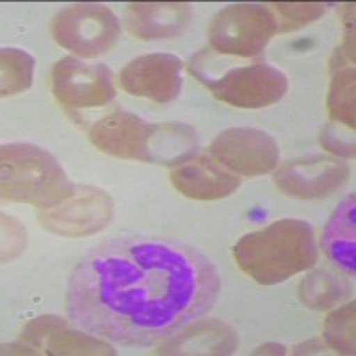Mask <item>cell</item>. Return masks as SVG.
I'll list each match as a JSON object with an SVG mask.
<instances>
[{
    "label": "cell",
    "instance_id": "9c48e42d",
    "mask_svg": "<svg viewBox=\"0 0 356 356\" xmlns=\"http://www.w3.org/2000/svg\"><path fill=\"white\" fill-rule=\"evenodd\" d=\"M113 214V200L106 191L81 187L59 205L43 209L38 218L52 234L61 237H86L104 230Z\"/></svg>",
    "mask_w": 356,
    "mask_h": 356
},
{
    "label": "cell",
    "instance_id": "8992f818",
    "mask_svg": "<svg viewBox=\"0 0 356 356\" xmlns=\"http://www.w3.org/2000/svg\"><path fill=\"white\" fill-rule=\"evenodd\" d=\"M120 20L104 4H72L50 22L52 38L81 57L109 52L120 38Z\"/></svg>",
    "mask_w": 356,
    "mask_h": 356
},
{
    "label": "cell",
    "instance_id": "277c9868",
    "mask_svg": "<svg viewBox=\"0 0 356 356\" xmlns=\"http://www.w3.org/2000/svg\"><path fill=\"white\" fill-rule=\"evenodd\" d=\"M189 72L211 89L218 100L239 109H264L275 106L289 91V79L285 73L266 63L234 68H225V65H221V73L189 63Z\"/></svg>",
    "mask_w": 356,
    "mask_h": 356
},
{
    "label": "cell",
    "instance_id": "ffe728a7",
    "mask_svg": "<svg viewBox=\"0 0 356 356\" xmlns=\"http://www.w3.org/2000/svg\"><path fill=\"white\" fill-rule=\"evenodd\" d=\"M355 66L333 70L328 93V113L332 122L355 130Z\"/></svg>",
    "mask_w": 356,
    "mask_h": 356
},
{
    "label": "cell",
    "instance_id": "7c38bea8",
    "mask_svg": "<svg viewBox=\"0 0 356 356\" xmlns=\"http://www.w3.org/2000/svg\"><path fill=\"white\" fill-rule=\"evenodd\" d=\"M157 123H150L127 111H114L89 129V141L104 154L130 161H152Z\"/></svg>",
    "mask_w": 356,
    "mask_h": 356
},
{
    "label": "cell",
    "instance_id": "7402d4cb",
    "mask_svg": "<svg viewBox=\"0 0 356 356\" xmlns=\"http://www.w3.org/2000/svg\"><path fill=\"white\" fill-rule=\"evenodd\" d=\"M326 4L319 2H273L269 9L275 13L278 22V33L298 31L305 25L316 22L326 13Z\"/></svg>",
    "mask_w": 356,
    "mask_h": 356
},
{
    "label": "cell",
    "instance_id": "e0dca14e",
    "mask_svg": "<svg viewBox=\"0 0 356 356\" xmlns=\"http://www.w3.org/2000/svg\"><path fill=\"white\" fill-rule=\"evenodd\" d=\"M321 246L340 271L355 276L356 271V205L355 195L339 203L321 235Z\"/></svg>",
    "mask_w": 356,
    "mask_h": 356
},
{
    "label": "cell",
    "instance_id": "5bb4252c",
    "mask_svg": "<svg viewBox=\"0 0 356 356\" xmlns=\"http://www.w3.org/2000/svg\"><path fill=\"white\" fill-rule=\"evenodd\" d=\"M170 178L178 193L202 202L227 198L241 186V178L205 155L191 157L189 161L178 164L171 171Z\"/></svg>",
    "mask_w": 356,
    "mask_h": 356
},
{
    "label": "cell",
    "instance_id": "ac0fdd59",
    "mask_svg": "<svg viewBox=\"0 0 356 356\" xmlns=\"http://www.w3.org/2000/svg\"><path fill=\"white\" fill-rule=\"evenodd\" d=\"M353 289L342 278L330 275L328 271H314L301 282L300 300L312 310H330L342 301L349 300Z\"/></svg>",
    "mask_w": 356,
    "mask_h": 356
},
{
    "label": "cell",
    "instance_id": "6da1fadb",
    "mask_svg": "<svg viewBox=\"0 0 356 356\" xmlns=\"http://www.w3.org/2000/svg\"><path fill=\"white\" fill-rule=\"evenodd\" d=\"M214 264L189 244L127 235L97 244L66 282L73 324L120 346H150L218 301Z\"/></svg>",
    "mask_w": 356,
    "mask_h": 356
},
{
    "label": "cell",
    "instance_id": "52a82bcc",
    "mask_svg": "<svg viewBox=\"0 0 356 356\" xmlns=\"http://www.w3.org/2000/svg\"><path fill=\"white\" fill-rule=\"evenodd\" d=\"M52 93L63 107L93 109L107 106L116 97L113 73L102 63H84L77 57H63L50 73Z\"/></svg>",
    "mask_w": 356,
    "mask_h": 356
},
{
    "label": "cell",
    "instance_id": "603a6c76",
    "mask_svg": "<svg viewBox=\"0 0 356 356\" xmlns=\"http://www.w3.org/2000/svg\"><path fill=\"white\" fill-rule=\"evenodd\" d=\"M319 141L321 146L330 154L344 159L355 157V134L351 129L340 125V123H326L319 136Z\"/></svg>",
    "mask_w": 356,
    "mask_h": 356
},
{
    "label": "cell",
    "instance_id": "2e32d148",
    "mask_svg": "<svg viewBox=\"0 0 356 356\" xmlns=\"http://www.w3.org/2000/svg\"><path fill=\"white\" fill-rule=\"evenodd\" d=\"M193 17V6L184 2H136L127 6L125 24L139 40H164L182 33Z\"/></svg>",
    "mask_w": 356,
    "mask_h": 356
},
{
    "label": "cell",
    "instance_id": "30bf717a",
    "mask_svg": "<svg viewBox=\"0 0 356 356\" xmlns=\"http://www.w3.org/2000/svg\"><path fill=\"white\" fill-rule=\"evenodd\" d=\"M22 355H116L107 340L88 332H79L56 316L31 321L20 335L18 351Z\"/></svg>",
    "mask_w": 356,
    "mask_h": 356
},
{
    "label": "cell",
    "instance_id": "3957f363",
    "mask_svg": "<svg viewBox=\"0 0 356 356\" xmlns=\"http://www.w3.org/2000/svg\"><path fill=\"white\" fill-rule=\"evenodd\" d=\"M0 171L4 202L27 203L43 211L75 193V186L56 157L36 145L9 143L2 146Z\"/></svg>",
    "mask_w": 356,
    "mask_h": 356
},
{
    "label": "cell",
    "instance_id": "cb8c5ba5",
    "mask_svg": "<svg viewBox=\"0 0 356 356\" xmlns=\"http://www.w3.org/2000/svg\"><path fill=\"white\" fill-rule=\"evenodd\" d=\"M2 262H9L18 257L25 248V228L17 219L2 216Z\"/></svg>",
    "mask_w": 356,
    "mask_h": 356
},
{
    "label": "cell",
    "instance_id": "8fae6325",
    "mask_svg": "<svg viewBox=\"0 0 356 356\" xmlns=\"http://www.w3.org/2000/svg\"><path fill=\"white\" fill-rule=\"evenodd\" d=\"M349 166L326 155L294 159L276 170L275 184L282 193L300 200L324 198L348 182Z\"/></svg>",
    "mask_w": 356,
    "mask_h": 356
},
{
    "label": "cell",
    "instance_id": "9a60e30c",
    "mask_svg": "<svg viewBox=\"0 0 356 356\" xmlns=\"http://www.w3.org/2000/svg\"><path fill=\"white\" fill-rule=\"evenodd\" d=\"M237 333L218 319L191 321L161 340L159 355H232L237 349Z\"/></svg>",
    "mask_w": 356,
    "mask_h": 356
},
{
    "label": "cell",
    "instance_id": "44dd1931",
    "mask_svg": "<svg viewBox=\"0 0 356 356\" xmlns=\"http://www.w3.org/2000/svg\"><path fill=\"white\" fill-rule=\"evenodd\" d=\"M324 342L340 355H355V301L332 312L323 326Z\"/></svg>",
    "mask_w": 356,
    "mask_h": 356
},
{
    "label": "cell",
    "instance_id": "7a4b0ae2",
    "mask_svg": "<svg viewBox=\"0 0 356 356\" xmlns=\"http://www.w3.org/2000/svg\"><path fill=\"white\" fill-rule=\"evenodd\" d=\"M234 259L257 284L276 285L316 266L319 250L310 222L280 219L243 235L234 246Z\"/></svg>",
    "mask_w": 356,
    "mask_h": 356
},
{
    "label": "cell",
    "instance_id": "d4e9b609",
    "mask_svg": "<svg viewBox=\"0 0 356 356\" xmlns=\"http://www.w3.org/2000/svg\"><path fill=\"white\" fill-rule=\"evenodd\" d=\"M266 355V353H273V355H285V348L284 346H278V344H266L262 348L257 349L253 355Z\"/></svg>",
    "mask_w": 356,
    "mask_h": 356
},
{
    "label": "cell",
    "instance_id": "d6986e66",
    "mask_svg": "<svg viewBox=\"0 0 356 356\" xmlns=\"http://www.w3.org/2000/svg\"><path fill=\"white\" fill-rule=\"evenodd\" d=\"M36 61L31 54L15 47H6L0 52V91L2 97H11L27 91L33 86Z\"/></svg>",
    "mask_w": 356,
    "mask_h": 356
},
{
    "label": "cell",
    "instance_id": "4fadbf2b",
    "mask_svg": "<svg viewBox=\"0 0 356 356\" xmlns=\"http://www.w3.org/2000/svg\"><path fill=\"white\" fill-rule=\"evenodd\" d=\"M184 63L171 54L136 57L120 72V84L134 97L168 104L178 98L184 86Z\"/></svg>",
    "mask_w": 356,
    "mask_h": 356
},
{
    "label": "cell",
    "instance_id": "5b68a950",
    "mask_svg": "<svg viewBox=\"0 0 356 356\" xmlns=\"http://www.w3.org/2000/svg\"><path fill=\"white\" fill-rule=\"evenodd\" d=\"M278 33L269 6L232 4L218 13L209 27V43L222 56L255 57Z\"/></svg>",
    "mask_w": 356,
    "mask_h": 356
},
{
    "label": "cell",
    "instance_id": "ba28073f",
    "mask_svg": "<svg viewBox=\"0 0 356 356\" xmlns=\"http://www.w3.org/2000/svg\"><path fill=\"white\" fill-rule=\"evenodd\" d=\"M211 157L230 173L260 177L276 170L278 143L260 129L235 127L221 132L211 145Z\"/></svg>",
    "mask_w": 356,
    "mask_h": 356
}]
</instances>
